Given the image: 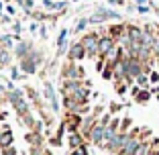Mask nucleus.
<instances>
[{
	"mask_svg": "<svg viewBox=\"0 0 159 155\" xmlns=\"http://www.w3.org/2000/svg\"><path fill=\"white\" fill-rule=\"evenodd\" d=\"M155 39H157V41H159V31H157V35H155Z\"/></svg>",
	"mask_w": 159,
	"mask_h": 155,
	"instance_id": "nucleus-3",
	"label": "nucleus"
},
{
	"mask_svg": "<svg viewBox=\"0 0 159 155\" xmlns=\"http://www.w3.org/2000/svg\"><path fill=\"white\" fill-rule=\"evenodd\" d=\"M137 100H139V102H147V100H149V92H145V90L139 92V94H137Z\"/></svg>",
	"mask_w": 159,
	"mask_h": 155,
	"instance_id": "nucleus-1",
	"label": "nucleus"
},
{
	"mask_svg": "<svg viewBox=\"0 0 159 155\" xmlns=\"http://www.w3.org/2000/svg\"><path fill=\"white\" fill-rule=\"evenodd\" d=\"M151 145H153V147L149 149V153H159V141H153Z\"/></svg>",
	"mask_w": 159,
	"mask_h": 155,
	"instance_id": "nucleus-2",
	"label": "nucleus"
}]
</instances>
